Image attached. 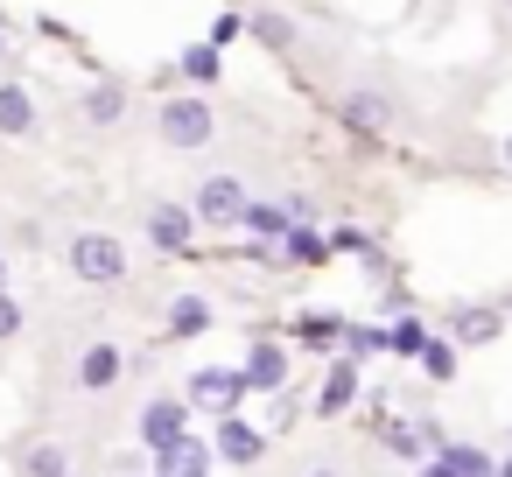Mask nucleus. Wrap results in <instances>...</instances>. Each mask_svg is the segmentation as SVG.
Listing matches in <instances>:
<instances>
[{"mask_svg":"<svg viewBox=\"0 0 512 477\" xmlns=\"http://www.w3.org/2000/svg\"><path fill=\"white\" fill-rule=\"evenodd\" d=\"M155 134H162V148L197 155V148L218 134V120H211V106H204V99H169V106L155 113Z\"/></svg>","mask_w":512,"mask_h":477,"instance_id":"nucleus-1","label":"nucleus"},{"mask_svg":"<svg viewBox=\"0 0 512 477\" xmlns=\"http://www.w3.org/2000/svg\"><path fill=\"white\" fill-rule=\"evenodd\" d=\"M71 274L92 281V288H113L127 274V246L113 232H71Z\"/></svg>","mask_w":512,"mask_h":477,"instance_id":"nucleus-2","label":"nucleus"},{"mask_svg":"<svg viewBox=\"0 0 512 477\" xmlns=\"http://www.w3.org/2000/svg\"><path fill=\"white\" fill-rule=\"evenodd\" d=\"M246 204H253V197H246V183H239V176H204V183H197V218H204V225H218V232H232Z\"/></svg>","mask_w":512,"mask_h":477,"instance_id":"nucleus-3","label":"nucleus"},{"mask_svg":"<svg viewBox=\"0 0 512 477\" xmlns=\"http://www.w3.org/2000/svg\"><path fill=\"white\" fill-rule=\"evenodd\" d=\"M232 400H246V379H239V372H218V365H211V372H197V379H190V400H183V407H211V414H232Z\"/></svg>","mask_w":512,"mask_h":477,"instance_id":"nucleus-4","label":"nucleus"},{"mask_svg":"<svg viewBox=\"0 0 512 477\" xmlns=\"http://www.w3.org/2000/svg\"><path fill=\"white\" fill-rule=\"evenodd\" d=\"M190 232H197V211H183V204H155V211H148V239H155V253H183Z\"/></svg>","mask_w":512,"mask_h":477,"instance_id":"nucleus-5","label":"nucleus"},{"mask_svg":"<svg viewBox=\"0 0 512 477\" xmlns=\"http://www.w3.org/2000/svg\"><path fill=\"white\" fill-rule=\"evenodd\" d=\"M344 127H358V134H386L393 127V99L386 92H344Z\"/></svg>","mask_w":512,"mask_h":477,"instance_id":"nucleus-6","label":"nucleus"},{"mask_svg":"<svg viewBox=\"0 0 512 477\" xmlns=\"http://www.w3.org/2000/svg\"><path fill=\"white\" fill-rule=\"evenodd\" d=\"M204 463H211V449L190 442V435H176V442L155 449V470H162V477H204Z\"/></svg>","mask_w":512,"mask_h":477,"instance_id":"nucleus-7","label":"nucleus"},{"mask_svg":"<svg viewBox=\"0 0 512 477\" xmlns=\"http://www.w3.org/2000/svg\"><path fill=\"white\" fill-rule=\"evenodd\" d=\"M176 435H190V428H183V400H148V414H141V442L162 449V442H176Z\"/></svg>","mask_w":512,"mask_h":477,"instance_id":"nucleus-8","label":"nucleus"},{"mask_svg":"<svg viewBox=\"0 0 512 477\" xmlns=\"http://www.w3.org/2000/svg\"><path fill=\"white\" fill-rule=\"evenodd\" d=\"M0 134H8V141H29L36 134V99L22 85H0Z\"/></svg>","mask_w":512,"mask_h":477,"instance_id":"nucleus-9","label":"nucleus"},{"mask_svg":"<svg viewBox=\"0 0 512 477\" xmlns=\"http://www.w3.org/2000/svg\"><path fill=\"white\" fill-rule=\"evenodd\" d=\"M78 113H85V127H120V113H127V85H92Z\"/></svg>","mask_w":512,"mask_h":477,"instance_id":"nucleus-10","label":"nucleus"},{"mask_svg":"<svg viewBox=\"0 0 512 477\" xmlns=\"http://www.w3.org/2000/svg\"><path fill=\"white\" fill-rule=\"evenodd\" d=\"M449 323H456V337H463V344H491L505 316H498V309H484V302H470V309H456Z\"/></svg>","mask_w":512,"mask_h":477,"instance_id":"nucleus-11","label":"nucleus"},{"mask_svg":"<svg viewBox=\"0 0 512 477\" xmlns=\"http://www.w3.org/2000/svg\"><path fill=\"white\" fill-rule=\"evenodd\" d=\"M281 372H288V351H281V344H260L239 379H246V393H253V386H281Z\"/></svg>","mask_w":512,"mask_h":477,"instance_id":"nucleus-12","label":"nucleus"},{"mask_svg":"<svg viewBox=\"0 0 512 477\" xmlns=\"http://www.w3.org/2000/svg\"><path fill=\"white\" fill-rule=\"evenodd\" d=\"M351 393H358V358H344V365H330V379H323V414H344L351 407Z\"/></svg>","mask_w":512,"mask_h":477,"instance_id":"nucleus-13","label":"nucleus"},{"mask_svg":"<svg viewBox=\"0 0 512 477\" xmlns=\"http://www.w3.org/2000/svg\"><path fill=\"white\" fill-rule=\"evenodd\" d=\"M218 456H232V463H253V456H260V428H246L239 414H225V428H218Z\"/></svg>","mask_w":512,"mask_h":477,"instance_id":"nucleus-14","label":"nucleus"},{"mask_svg":"<svg viewBox=\"0 0 512 477\" xmlns=\"http://www.w3.org/2000/svg\"><path fill=\"white\" fill-rule=\"evenodd\" d=\"M218 71H225L218 43H190V50H183V78H190V85H218Z\"/></svg>","mask_w":512,"mask_h":477,"instance_id":"nucleus-15","label":"nucleus"},{"mask_svg":"<svg viewBox=\"0 0 512 477\" xmlns=\"http://www.w3.org/2000/svg\"><path fill=\"white\" fill-rule=\"evenodd\" d=\"M239 225H246L253 239H267V246H281V239H288V211H267V204H246V211H239Z\"/></svg>","mask_w":512,"mask_h":477,"instance_id":"nucleus-16","label":"nucleus"},{"mask_svg":"<svg viewBox=\"0 0 512 477\" xmlns=\"http://www.w3.org/2000/svg\"><path fill=\"white\" fill-rule=\"evenodd\" d=\"M78 379H85L92 393H99V386H113V379H120V351H113V344H92V351H85V365H78Z\"/></svg>","mask_w":512,"mask_h":477,"instance_id":"nucleus-17","label":"nucleus"},{"mask_svg":"<svg viewBox=\"0 0 512 477\" xmlns=\"http://www.w3.org/2000/svg\"><path fill=\"white\" fill-rule=\"evenodd\" d=\"M442 470H449V477H491L498 463H491L484 449H470V442H456V449H442Z\"/></svg>","mask_w":512,"mask_h":477,"instance_id":"nucleus-18","label":"nucleus"},{"mask_svg":"<svg viewBox=\"0 0 512 477\" xmlns=\"http://www.w3.org/2000/svg\"><path fill=\"white\" fill-rule=\"evenodd\" d=\"M169 323H176V337H197V330H204V323H211V309H204V302H197V295H183V302H176V309H169Z\"/></svg>","mask_w":512,"mask_h":477,"instance_id":"nucleus-19","label":"nucleus"},{"mask_svg":"<svg viewBox=\"0 0 512 477\" xmlns=\"http://www.w3.org/2000/svg\"><path fill=\"white\" fill-rule=\"evenodd\" d=\"M71 470V456L57 449V442H43V449H29V477H64Z\"/></svg>","mask_w":512,"mask_h":477,"instance_id":"nucleus-20","label":"nucleus"},{"mask_svg":"<svg viewBox=\"0 0 512 477\" xmlns=\"http://www.w3.org/2000/svg\"><path fill=\"white\" fill-rule=\"evenodd\" d=\"M421 344H428V337H421V323H414V316H407V323H393V330H386V351H400V358H414V351H421Z\"/></svg>","mask_w":512,"mask_h":477,"instance_id":"nucleus-21","label":"nucleus"},{"mask_svg":"<svg viewBox=\"0 0 512 477\" xmlns=\"http://www.w3.org/2000/svg\"><path fill=\"white\" fill-rule=\"evenodd\" d=\"M414 358H421V365H428L435 379H449V372H456V351H449V344H435V337H428V344H421Z\"/></svg>","mask_w":512,"mask_h":477,"instance_id":"nucleus-22","label":"nucleus"},{"mask_svg":"<svg viewBox=\"0 0 512 477\" xmlns=\"http://www.w3.org/2000/svg\"><path fill=\"white\" fill-rule=\"evenodd\" d=\"M15 330H22V302H15L8 288H0V344H8Z\"/></svg>","mask_w":512,"mask_h":477,"instance_id":"nucleus-23","label":"nucleus"},{"mask_svg":"<svg viewBox=\"0 0 512 477\" xmlns=\"http://www.w3.org/2000/svg\"><path fill=\"white\" fill-rule=\"evenodd\" d=\"M344 344H351V358H365V351H386V330H365V323H358Z\"/></svg>","mask_w":512,"mask_h":477,"instance_id":"nucleus-24","label":"nucleus"},{"mask_svg":"<svg viewBox=\"0 0 512 477\" xmlns=\"http://www.w3.org/2000/svg\"><path fill=\"white\" fill-rule=\"evenodd\" d=\"M253 29H260V36H267V43H274V50H288V22H274V15H260V22H253Z\"/></svg>","mask_w":512,"mask_h":477,"instance_id":"nucleus-25","label":"nucleus"},{"mask_svg":"<svg viewBox=\"0 0 512 477\" xmlns=\"http://www.w3.org/2000/svg\"><path fill=\"white\" fill-rule=\"evenodd\" d=\"M330 253H365V232H351V225H344V232H330Z\"/></svg>","mask_w":512,"mask_h":477,"instance_id":"nucleus-26","label":"nucleus"},{"mask_svg":"<svg viewBox=\"0 0 512 477\" xmlns=\"http://www.w3.org/2000/svg\"><path fill=\"white\" fill-rule=\"evenodd\" d=\"M491 477H512V456H505V463H498V470H491Z\"/></svg>","mask_w":512,"mask_h":477,"instance_id":"nucleus-27","label":"nucleus"},{"mask_svg":"<svg viewBox=\"0 0 512 477\" xmlns=\"http://www.w3.org/2000/svg\"><path fill=\"white\" fill-rule=\"evenodd\" d=\"M421 477H449V470H442V463H428V470H421Z\"/></svg>","mask_w":512,"mask_h":477,"instance_id":"nucleus-28","label":"nucleus"},{"mask_svg":"<svg viewBox=\"0 0 512 477\" xmlns=\"http://www.w3.org/2000/svg\"><path fill=\"white\" fill-rule=\"evenodd\" d=\"M498 155H505V169H512V134H505V148H498Z\"/></svg>","mask_w":512,"mask_h":477,"instance_id":"nucleus-29","label":"nucleus"},{"mask_svg":"<svg viewBox=\"0 0 512 477\" xmlns=\"http://www.w3.org/2000/svg\"><path fill=\"white\" fill-rule=\"evenodd\" d=\"M0 57H8V22H0Z\"/></svg>","mask_w":512,"mask_h":477,"instance_id":"nucleus-30","label":"nucleus"},{"mask_svg":"<svg viewBox=\"0 0 512 477\" xmlns=\"http://www.w3.org/2000/svg\"><path fill=\"white\" fill-rule=\"evenodd\" d=\"M316 477H337V470H316Z\"/></svg>","mask_w":512,"mask_h":477,"instance_id":"nucleus-31","label":"nucleus"},{"mask_svg":"<svg viewBox=\"0 0 512 477\" xmlns=\"http://www.w3.org/2000/svg\"><path fill=\"white\" fill-rule=\"evenodd\" d=\"M0 274H8V267H0Z\"/></svg>","mask_w":512,"mask_h":477,"instance_id":"nucleus-32","label":"nucleus"},{"mask_svg":"<svg viewBox=\"0 0 512 477\" xmlns=\"http://www.w3.org/2000/svg\"><path fill=\"white\" fill-rule=\"evenodd\" d=\"M505 8H512V0H505Z\"/></svg>","mask_w":512,"mask_h":477,"instance_id":"nucleus-33","label":"nucleus"}]
</instances>
